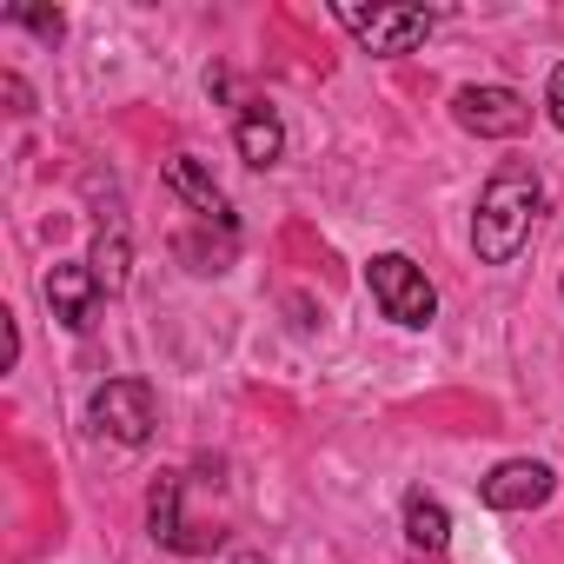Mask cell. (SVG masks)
<instances>
[{
  "instance_id": "1",
  "label": "cell",
  "mask_w": 564,
  "mask_h": 564,
  "mask_svg": "<svg viewBox=\"0 0 564 564\" xmlns=\"http://www.w3.org/2000/svg\"><path fill=\"white\" fill-rule=\"evenodd\" d=\"M544 213V186L524 160H505L485 193H478V213H471V246L485 265H511L524 246H531V226Z\"/></svg>"
},
{
  "instance_id": "2",
  "label": "cell",
  "mask_w": 564,
  "mask_h": 564,
  "mask_svg": "<svg viewBox=\"0 0 564 564\" xmlns=\"http://www.w3.org/2000/svg\"><path fill=\"white\" fill-rule=\"evenodd\" d=\"M366 286H372L379 313H386L392 326H405V333H419V326H432V319H438V293H432V279H425V265H419V259H405V252H372Z\"/></svg>"
},
{
  "instance_id": "3",
  "label": "cell",
  "mask_w": 564,
  "mask_h": 564,
  "mask_svg": "<svg viewBox=\"0 0 564 564\" xmlns=\"http://www.w3.org/2000/svg\"><path fill=\"white\" fill-rule=\"evenodd\" d=\"M87 412H94V425H100L113 445H147L153 425H160V405H153V386H147V379H107Z\"/></svg>"
},
{
  "instance_id": "4",
  "label": "cell",
  "mask_w": 564,
  "mask_h": 564,
  "mask_svg": "<svg viewBox=\"0 0 564 564\" xmlns=\"http://www.w3.org/2000/svg\"><path fill=\"white\" fill-rule=\"evenodd\" d=\"M452 113H458V127L478 133V140H518V133L531 127V107H524V94H511V87H458V94H452Z\"/></svg>"
},
{
  "instance_id": "5",
  "label": "cell",
  "mask_w": 564,
  "mask_h": 564,
  "mask_svg": "<svg viewBox=\"0 0 564 564\" xmlns=\"http://www.w3.org/2000/svg\"><path fill=\"white\" fill-rule=\"evenodd\" d=\"M339 28L366 41V54H412L432 34L425 8H339Z\"/></svg>"
},
{
  "instance_id": "6",
  "label": "cell",
  "mask_w": 564,
  "mask_h": 564,
  "mask_svg": "<svg viewBox=\"0 0 564 564\" xmlns=\"http://www.w3.org/2000/svg\"><path fill=\"white\" fill-rule=\"evenodd\" d=\"M41 293H47V306H54V319H61L67 333H87V326L100 319V300H107V286L94 279V265H80V259H61V265L41 279Z\"/></svg>"
},
{
  "instance_id": "7",
  "label": "cell",
  "mask_w": 564,
  "mask_h": 564,
  "mask_svg": "<svg viewBox=\"0 0 564 564\" xmlns=\"http://www.w3.org/2000/svg\"><path fill=\"white\" fill-rule=\"evenodd\" d=\"M478 491H485L491 511H538V505L557 491V478H551V465H538V458H505V465L485 471Z\"/></svg>"
},
{
  "instance_id": "8",
  "label": "cell",
  "mask_w": 564,
  "mask_h": 564,
  "mask_svg": "<svg viewBox=\"0 0 564 564\" xmlns=\"http://www.w3.org/2000/svg\"><path fill=\"white\" fill-rule=\"evenodd\" d=\"M166 186L199 213V219H213L219 232H232V206H226V193H219V180L193 160V153H180V160H166Z\"/></svg>"
},
{
  "instance_id": "9",
  "label": "cell",
  "mask_w": 564,
  "mask_h": 564,
  "mask_svg": "<svg viewBox=\"0 0 564 564\" xmlns=\"http://www.w3.org/2000/svg\"><path fill=\"white\" fill-rule=\"evenodd\" d=\"M232 147L246 166H279V153H286V127H279V113L265 100H246L239 120H232Z\"/></svg>"
},
{
  "instance_id": "10",
  "label": "cell",
  "mask_w": 564,
  "mask_h": 564,
  "mask_svg": "<svg viewBox=\"0 0 564 564\" xmlns=\"http://www.w3.org/2000/svg\"><path fill=\"white\" fill-rule=\"evenodd\" d=\"M405 538H412V551H445V538H452L445 505L425 498V491H412V498H405Z\"/></svg>"
},
{
  "instance_id": "11",
  "label": "cell",
  "mask_w": 564,
  "mask_h": 564,
  "mask_svg": "<svg viewBox=\"0 0 564 564\" xmlns=\"http://www.w3.org/2000/svg\"><path fill=\"white\" fill-rule=\"evenodd\" d=\"M87 265H94V279H100L107 293H120V286H127V272H133V246H127V232H120V226H100Z\"/></svg>"
},
{
  "instance_id": "12",
  "label": "cell",
  "mask_w": 564,
  "mask_h": 564,
  "mask_svg": "<svg viewBox=\"0 0 564 564\" xmlns=\"http://www.w3.org/2000/svg\"><path fill=\"white\" fill-rule=\"evenodd\" d=\"M180 252L193 259V272H226L232 265V232H219V239H180Z\"/></svg>"
},
{
  "instance_id": "13",
  "label": "cell",
  "mask_w": 564,
  "mask_h": 564,
  "mask_svg": "<svg viewBox=\"0 0 564 564\" xmlns=\"http://www.w3.org/2000/svg\"><path fill=\"white\" fill-rule=\"evenodd\" d=\"M8 21H21V28H28V34H41L47 47L67 34V21H61V14H47V8H8Z\"/></svg>"
},
{
  "instance_id": "14",
  "label": "cell",
  "mask_w": 564,
  "mask_h": 564,
  "mask_svg": "<svg viewBox=\"0 0 564 564\" xmlns=\"http://www.w3.org/2000/svg\"><path fill=\"white\" fill-rule=\"evenodd\" d=\"M0 94H8V107H14V113H34V94H28V80H21V74H0Z\"/></svg>"
},
{
  "instance_id": "15",
  "label": "cell",
  "mask_w": 564,
  "mask_h": 564,
  "mask_svg": "<svg viewBox=\"0 0 564 564\" xmlns=\"http://www.w3.org/2000/svg\"><path fill=\"white\" fill-rule=\"evenodd\" d=\"M544 107H551V127H564V61L551 67V87H544Z\"/></svg>"
}]
</instances>
